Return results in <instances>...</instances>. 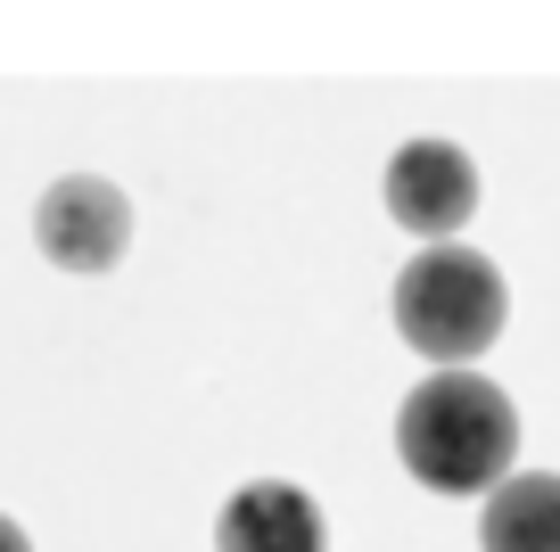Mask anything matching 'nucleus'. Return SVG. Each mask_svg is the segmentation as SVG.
<instances>
[{
	"mask_svg": "<svg viewBox=\"0 0 560 552\" xmlns=\"http://www.w3.org/2000/svg\"><path fill=\"white\" fill-rule=\"evenodd\" d=\"M396 453L429 495H494L511 479V453H520V413L478 371H438L404 396Z\"/></svg>",
	"mask_w": 560,
	"mask_h": 552,
	"instance_id": "obj_1",
	"label": "nucleus"
},
{
	"mask_svg": "<svg viewBox=\"0 0 560 552\" xmlns=\"http://www.w3.org/2000/svg\"><path fill=\"white\" fill-rule=\"evenodd\" d=\"M503 313H511V289L478 248H420L412 264L396 273V330L412 355H429L438 371H462L478 363L494 338H503Z\"/></svg>",
	"mask_w": 560,
	"mask_h": 552,
	"instance_id": "obj_2",
	"label": "nucleus"
},
{
	"mask_svg": "<svg viewBox=\"0 0 560 552\" xmlns=\"http://www.w3.org/2000/svg\"><path fill=\"white\" fill-rule=\"evenodd\" d=\"M34 240L58 273H116L132 248V198L107 173H58L34 207Z\"/></svg>",
	"mask_w": 560,
	"mask_h": 552,
	"instance_id": "obj_3",
	"label": "nucleus"
},
{
	"mask_svg": "<svg viewBox=\"0 0 560 552\" xmlns=\"http://www.w3.org/2000/svg\"><path fill=\"white\" fill-rule=\"evenodd\" d=\"M387 215H396L412 240H454L478 215V165L454 149V140H404L387 157Z\"/></svg>",
	"mask_w": 560,
	"mask_h": 552,
	"instance_id": "obj_4",
	"label": "nucleus"
},
{
	"mask_svg": "<svg viewBox=\"0 0 560 552\" xmlns=\"http://www.w3.org/2000/svg\"><path fill=\"white\" fill-rule=\"evenodd\" d=\"M214 552H330L322 511L289 479H247L214 519Z\"/></svg>",
	"mask_w": 560,
	"mask_h": 552,
	"instance_id": "obj_5",
	"label": "nucleus"
},
{
	"mask_svg": "<svg viewBox=\"0 0 560 552\" xmlns=\"http://www.w3.org/2000/svg\"><path fill=\"white\" fill-rule=\"evenodd\" d=\"M487 552H560V470H520L478 511Z\"/></svg>",
	"mask_w": 560,
	"mask_h": 552,
	"instance_id": "obj_6",
	"label": "nucleus"
},
{
	"mask_svg": "<svg viewBox=\"0 0 560 552\" xmlns=\"http://www.w3.org/2000/svg\"><path fill=\"white\" fill-rule=\"evenodd\" d=\"M0 552H34V544H25V528H18V519H0Z\"/></svg>",
	"mask_w": 560,
	"mask_h": 552,
	"instance_id": "obj_7",
	"label": "nucleus"
}]
</instances>
